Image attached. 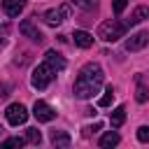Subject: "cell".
I'll use <instances>...</instances> for the list:
<instances>
[{"label":"cell","mask_w":149,"mask_h":149,"mask_svg":"<svg viewBox=\"0 0 149 149\" xmlns=\"http://www.w3.org/2000/svg\"><path fill=\"white\" fill-rule=\"evenodd\" d=\"M102 81H105L102 68H100L98 63H86V65L79 70L77 79H74V95L81 98V100H88V98H93V95L100 91Z\"/></svg>","instance_id":"obj_1"},{"label":"cell","mask_w":149,"mask_h":149,"mask_svg":"<svg viewBox=\"0 0 149 149\" xmlns=\"http://www.w3.org/2000/svg\"><path fill=\"white\" fill-rule=\"evenodd\" d=\"M126 30H128L126 23H121L116 19H107V21H102L98 26V37L102 42H116V40H121L126 35Z\"/></svg>","instance_id":"obj_2"},{"label":"cell","mask_w":149,"mask_h":149,"mask_svg":"<svg viewBox=\"0 0 149 149\" xmlns=\"http://www.w3.org/2000/svg\"><path fill=\"white\" fill-rule=\"evenodd\" d=\"M54 74H56V70L44 61L42 65H37L35 70H33V77H30V84H33V88H37V91H42V88H47L49 84H51V79H54Z\"/></svg>","instance_id":"obj_3"},{"label":"cell","mask_w":149,"mask_h":149,"mask_svg":"<svg viewBox=\"0 0 149 149\" xmlns=\"http://www.w3.org/2000/svg\"><path fill=\"white\" fill-rule=\"evenodd\" d=\"M5 116H7V121H9L12 126H21V123H26V119H28V109H26L21 102H12V105L5 109Z\"/></svg>","instance_id":"obj_4"},{"label":"cell","mask_w":149,"mask_h":149,"mask_svg":"<svg viewBox=\"0 0 149 149\" xmlns=\"http://www.w3.org/2000/svg\"><path fill=\"white\" fill-rule=\"evenodd\" d=\"M68 16H70V7H68V5H61V7H56V9H47L42 19H44L47 26H61Z\"/></svg>","instance_id":"obj_5"},{"label":"cell","mask_w":149,"mask_h":149,"mask_svg":"<svg viewBox=\"0 0 149 149\" xmlns=\"http://www.w3.org/2000/svg\"><path fill=\"white\" fill-rule=\"evenodd\" d=\"M33 116H35L37 121L47 123V121H51V119L56 116V109H54L49 102H44V100H35V105H33Z\"/></svg>","instance_id":"obj_6"},{"label":"cell","mask_w":149,"mask_h":149,"mask_svg":"<svg viewBox=\"0 0 149 149\" xmlns=\"http://www.w3.org/2000/svg\"><path fill=\"white\" fill-rule=\"evenodd\" d=\"M149 44V33L147 30H140V33H133L128 40H126V51H140Z\"/></svg>","instance_id":"obj_7"},{"label":"cell","mask_w":149,"mask_h":149,"mask_svg":"<svg viewBox=\"0 0 149 149\" xmlns=\"http://www.w3.org/2000/svg\"><path fill=\"white\" fill-rule=\"evenodd\" d=\"M19 30H21V33H23V35H26L28 40H33V42H37V44H40V42L44 40V35H42V33H40V30H37L35 26H33V21H28V19H26V21H21Z\"/></svg>","instance_id":"obj_8"},{"label":"cell","mask_w":149,"mask_h":149,"mask_svg":"<svg viewBox=\"0 0 149 149\" xmlns=\"http://www.w3.org/2000/svg\"><path fill=\"white\" fill-rule=\"evenodd\" d=\"M26 7V0H2V9L7 16H19Z\"/></svg>","instance_id":"obj_9"},{"label":"cell","mask_w":149,"mask_h":149,"mask_svg":"<svg viewBox=\"0 0 149 149\" xmlns=\"http://www.w3.org/2000/svg\"><path fill=\"white\" fill-rule=\"evenodd\" d=\"M44 61L56 70V72H61V70H65V58L61 56V54H56L54 49H49L47 54H44Z\"/></svg>","instance_id":"obj_10"},{"label":"cell","mask_w":149,"mask_h":149,"mask_svg":"<svg viewBox=\"0 0 149 149\" xmlns=\"http://www.w3.org/2000/svg\"><path fill=\"white\" fill-rule=\"evenodd\" d=\"M144 19H149V7L147 5H140V7H135V12L130 14V19L126 21V26L130 28V26H137V23H142Z\"/></svg>","instance_id":"obj_11"},{"label":"cell","mask_w":149,"mask_h":149,"mask_svg":"<svg viewBox=\"0 0 149 149\" xmlns=\"http://www.w3.org/2000/svg\"><path fill=\"white\" fill-rule=\"evenodd\" d=\"M74 44L77 47H81V49H88L91 44H93V35L91 33H86V30H74Z\"/></svg>","instance_id":"obj_12"},{"label":"cell","mask_w":149,"mask_h":149,"mask_svg":"<svg viewBox=\"0 0 149 149\" xmlns=\"http://www.w3.org/2000/svg\"><path fill=\"white\" fill-rule=\"evenodd\" d=\"M123 121H126V107H123V105H119V107L109 114V123H112V128H121V126H123Z\"/></svg>","instance_id":"obj_13"},{"label":"cell","mask_w":149,"mask_h":149,"mask_svg":"<svg viewBox=\"0 0 149 149\" xmlns=\"http://www.w3.org/2000/svg\"><path fill=\"white\" fill-rule=\"evenodd\" d=\"M51 144L54 147H70V135L65 130H51Z\"/></svg>","instance_id":"obj_14"},{"label":"cell","mask_w":149,"mask_h":149,"mask_svg":"<svg viewBox=\"0 0 149 149\" xmlns=\"http://www.w3.org/2000/svg\"><path fill=\"white\" fill-rule=\"evenodd\" d=\"M119 140H121V137H119V133L109 130V133H105V135L100 137V147H105V149H107V147H116V144H119Z\"/></svg>","instance_id":"obj_15"},{"label":"cell","mask_w":149,"mask_h":149,"mask_svg":"<svg viewBox=\"0 0 149 149\" xmlns=\"http://www.w3.org/2000/svg\"><path fill=\"white\" fill-rule=\"evenodd\" d=\"M112 100H114V91H112V86H107V91H105V93L100 95V100H98V107H109Z\"/></svg>","instance_id":"obj_16"},{"label":"cell","mask_w":149,"mask_h":149,"mask_svg":"<svg viewBox=\"0 0 149 149\" xmlns=\"http://www.w3.org/2000/svg\"><path fill=\"white\" fill-rule=\"evenodd\" d=\"M26 140L33 142V144H40V142H42V135H40L37 128H28V130H26Z\"/></svg>","instance_id":"obj_17"},{"label":"cell","mask_w":149,"mask_h":149,"mask_svg":"<svg viewBox=\"0 0 149 149\" xmlns=\"http://www.w3.org/2000/svg\"><path fill=\"white\" fill-rule=\"evenodd\" d=\"M26 142H28L26 137H7V140L2 142V147H5V149H9V147H23Z\"/></svg>","instance_id":"obj_18"},{"label":"cell","mask_w":149,"mask_h":149,"mask_svg":"<svg viewBox=\"0 0 149 149\" xmlns=\"http://www.w3.org/2000/svg\"><path fill=\"white\" fill-rule=\"evenodd\" d=\"M72 2L81 9H95L98 7V0H72Z\"/></svg>","instance_id":"obj_19"},{"label":"cell","mask_w":149,"mask_h":149,"mask_svg":"<svg viewBox=\"0 0 149 149\" xmlns=\"http://www.w3.org/2000/svg\"><path fill=\"white\" fill-rule=\"evenodd\" d=\"M135 98H137V102H147V98H149L147 86H142V84H140V86H137V95H135Z\"/></svg>","instance_id":"obj_20"},{"label":"cell","mask_w":149,"mask_h":149,"mask_svg":"<svg viewBox=\"0 0 149 149\" xmlns=\"http://www.w3.org/2000/svg\"><path fill=\"white\" fill-rule=\"evenodd\" d=\"M137 140L140 142H149V126H140L137 128Z\"/></svg>","instance_id":"obj_21"},{"label":"cell","mask_w":149,"mask_h":149,"mask_svg":"<svg viewBox=\"0 0 149 149\" xmlns=\"http://www.w3.org/2000/svg\"><path fill=\"white\" fill-rule=\"evenodd\" d=\"M126 5H128V0H112V9H114V14H121V12L126 9Z\"/></svg>","instance_id":"obj_22"},{"label":"cell","mask_w":149,"mask_h":149,"mask_svg":"<svg viewBox=\"0 0 149 149\" xmlns=\"http://www.w3.org/2000/svg\"><path fill=\"white\" fill-rule=\"evenodd\" d=\"M0 47H5V40H0Z\"/></svg>","instance_id":"obj_23"},{"label":"cell","mask_w":149,"mask_h":149,"mask_svg":"<svg viewBox=\"0 0 149 149\" xmlns=\"http://www.w3.org/2000/svg\"><path fill=\"white\" fill-rule=\"evenodd\" d=\"M0 135H2V126H0Z\"/></svg>","instance_id":"obj_24"}]
</instances>
